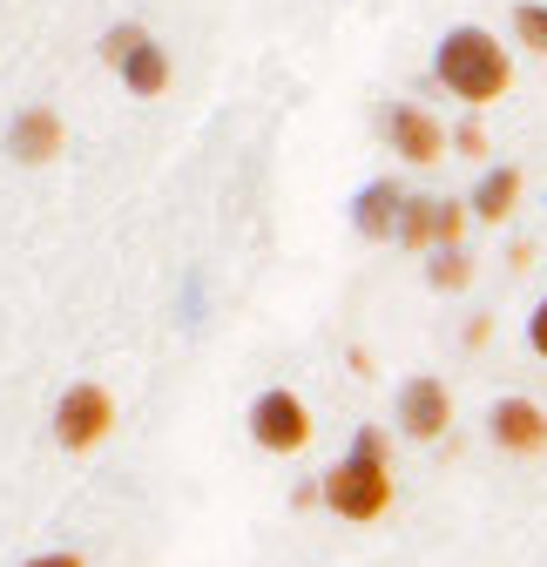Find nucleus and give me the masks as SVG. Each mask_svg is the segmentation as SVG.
Wrapping results in <instances>:
<instances>
[{
  "label": "nucleus",
  "mask_w": 547,
  "mask_h": 567,
  "mask_svg": "<svg viewBox=\"0 0 547 567\" xmlns=\"http://www.w3.org/2000/svg\"><path fill=\"white\" fill-rule=\"evenodd\" d=\"M324 507L338 520H352V527H372L392 514V460H385V440H379V425H365V433L352 440V453L338 460L324 473Z\"/></svg>",
  "instance_id": "obj_1"
},
{
  "label": "nucleus",
  "mask_w": 547,
  "mask_h": 567,
  "mask_svg": "<svg viewBox=\"0 0 547 567\" xmlns=\"http://www.w3.org/2000/svg\"><path fill=\"white\" fill-rule=\"evenodd\" d=\"M440 82L466 102V109H487V102H500L507 95V82H514V61H507V48L487 34V28H453L446 41H440Z\"/></svg>",
  "instance_id": "obj_2"
},
{
  "label": "nucleus",
  "mask_w": 547,
  "mask_h": 567,
  "mask_svg": "<svg viewBox=\"0 0 547 567\" xmlns=\"http://www.w3.org/2000/svg\"><path fill=\"white\" fill-rule=\"evenodd\" d=\"M109 433H115V399H109V385H95V379L68 385L61 405H54V440H61L68 453H89V446H102Z\"/></svg>",
  "instance_id": "obj_3"
},
{
  "label": "nucleus",
  "mask_w": 547,
  "mask_h": 567,
  "mask_svg": "<svg viewBox=\"0 0 547 567\" xmlns=\"http://www.w3.org/2000/svg\"><path fill=\"white\" fill-rule=\"evenodd\" d=\"M250 440H257L264 453H305V446H311V412H305V399L285 392V385L257 392V399H250Z\"/></svg>",
  "instance_id": "obj_4"
},
{
  "label": "nucleus",
  "mask_w": 547,
  "mask_h": 567,
  "mask_svg": "<svg viewBox=\"0 0 547 567\" xmlns=\"http://www.w3.org/2000/svg\"><path fill=\"white\" fill-rule=\"evenodd\" d=\"M466 217H473L466 203H433V196H420V203H405L399 244H405V250H460Z\"/></svg>",
  "instance_id": "obj_5"
},
{
  "label": "nucleus",
  "mask_w": 547,
  "mask_h": 567,
  "mask_svg": "<svg viewBox=\"0 0 547 567\" xmlns=\"http://www.w3.org/2000/svg\"><path fill=\"white\" fill-rule=\"evenodd\" d=\"M453 425V392L440 379H405L399 385V433L405 440H440Z\"/></svg>",
  "instance_id": "obj_6"
},
{
  "label": "nucleus",
  "mask_w": 547,
  "mask_h": 567,
  "mask_svg": "<svg viewBox=\"0 0 547 567\" xmlns=\"http://www.w3.org/2000/svg\"><path fill=\"white\" fill-rule=\"evenodd\" d=\"M487 433H494L500 453H514V460H540V453H547V412H540L534 399H500L494 419H487Z\"/></svg>",
  "instance_id": "obj_7"
},
{
  "label": "nucleus",
  "mask_w": 547,
  "mask_h": 567,
  "mask_svg": "<svg viewBox=\"0 0 547 567\" xmlns=\"http://www.w3.org/2000/svg\"><path fill=\"white\" fill-rule=\"evenodd\" d=\"M385 128H392V150H399L405 163H440V156L453 150V135H446L426 109H413V102L392 109V122H385Z\"/></svg>",
  "instance_id": "obj_8"
},
{
  "label": "nucleus",
  "mask_w": 547,
  "mask_h": 567,
  "mask_svg": "<svg viewBox=\"0 0 547 567\" xmlns=\"http://www.w3.org/2000/svg\"><path fill=\"white\" fill-rule=\"evenodd\" d=\"M61 142H68V128H61L54 109H21V115H14V135H8V150H14V163L41 169V163L61 156Z\"/></svg>",
  "instance_id": "obj_9"
},
{
  "label": "nucleus",
  "mask_w": 547,
  "mask_h": 567,
  "mask_svg": "<svg viewBox=\"0 0 547 567\" xmlns=\"http://www.w3.org/2000/svg\"><path fill=\"white\" fill-rule=\"evenodd\" d=\"M352 224H359L365 237H399V224H405V196H399V183H365L359 203H352Z\"/></svg>",
  "instance_id": "obj_10"
},
{
  "label": "nucleus",
  "mask_w": 547,
  "mask_h": 567,
  "mask_svg": "<svg viewBox=\"0 0 547 567\" xmlns=\"http://www.w3.org/2000/svg\"><path fill=\"white\" fill-rule=\"evenodd\" d=\"M514 203H520V169H487L481 189H473V217L507 224V217H514Z\"/></svg>",
  "instance_id": "obj_11"
},
{
  "label": "nucleus",
  "mask_w": 547,
  "mask_h": 567,
  "mask_svg": "<svg viewBox=\"0 0 547 567\" xmlns=\"http://www.w3.org/2000/svg\"><path fill=\"white\" fill-rule=\"evenodd\" d=\"M122 82H128V95H163L169 89V54H163V41H143L128 54V68H122Z\"/></svg>",
  "instance_id": "obj_12"
},
{
  "label": "nucleus",
  "mask_w": 547,
  "mask_h": 567,
  "mask_svg": "<svg viewBox=\"0 0 547 567\" xmlns=\"http://www.w3.org/2000/svg\"><path fill=\"white\" fill-rule=\"evenodd\" d=\"M426 277H433V291H466V284H473V264H466V250H433Z\"/></svg>",
  "instance_id": "obj_13"
},
{
  "label": "nucleus",
  "mask_w": 547,
  "mask_h": 567,
  "mask_svg": "<svg viewBox=\"0 0 547 567\" xmlns=\"http://www.w3.org/2000/svg\"><path fill=\"white\" fill-rule=\"evenodd\" d=\"M514 34H520V48L547 54V8H540V0H520V8H514Z\"/></svg>",
  "instance_id": "obj_14"
},
{
  "label": "nucleus",
  "mask_w": 547,
  "mask_h": 567,
  "mask_svg": "<svg viewBox=\"0 0 547 567\" xmlns=\"http://www.w3.org/2000/svg\"><path fill=\"white\" fill-rule=\"evenodd\" d=\"M143 41H149L143 28H135V21H122V28H109V34H102V61H115V68H128V54H135V48H143Z\"/></svg>",
  "instance_id": "obj_15"
},
{
  "label": "nucleus",
  "mask_w": 547,
  "mask_h": 567,
  "mask_svg": "<svg viewBox=\"0 0 547 567\" xmlns=\"http://www.w3.org/2000/svg\"><path fill=\"white\" fill-rule=\"evenodd\" d=\"M453 150H460V156H487V128H481V122H460V128H453Z\"/></svg>",
  "instance_id": "obj_16"
},
{
  "label": "nucleus",
  "mask_w": 547,
  "mask_h": 567,
  "mask_svg": "<svg viewBox=\"0 0 547 567\" xmlns=\"http://www.w3.org/2000/svg\"><path fill=\"white\" fill-rule=\"evenodd\" d=\"M527 344H534V351H540V359H547V298H540V311L527 318Z\"/></svg>",
  "instance_id": "obj_17"
},
{
  "label": "nucleus",
  "mask_w": 547,
  "mask_h": 567,
  "mask_svg": "<svg viewBox=\"0 0 547 567\" xmlns=\"http://www.w3.org/2000/svg\"><path fill=\"white\" fill-rule=\"evenodd\" d=\"M487 338H494V318H473V324H466V344H473V351H481Z\"/></svg>",
  "instance_id": "obj_18"
},
{
  "label": "nucleus",
  "mask_w": 547,
  "mask_h": 567,
  "mask_svg": "<svg viewBox=\"0 0 547 567\" xmlns=\"http://www.w3.org/2000/svg\"><path fill=\"white\" fill-rule=\"evenodd\" d=\"M28 567H82V560H75V554H34Z\"/></svg>",
  "instance_id": "obj_19"
}]
</instances>
